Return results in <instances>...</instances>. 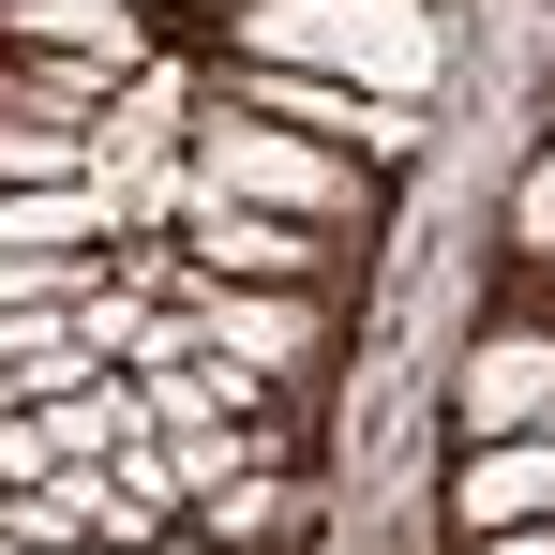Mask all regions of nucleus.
<instances>
[{
	"mask_svg": "<svg viewBox=\"0 0 555 555\" xmlns=\"http://www.w3.org/2000/svg\"><path fill=\"white\" fill-rule=\"evenodd\" d=\"M225 46L241 61H300V76H346V91H390V105H421L436 61H451V30L421 0H256V15H225Z\"/></svg>",
	"mask_w": 555,
	"mask_h": 555,
	"instance_id": "obj_1",
	"label": "nucleus"
},
{
	"mask_svg": "<svg viewBox=\"0 0 555 555\" xmlns=\"http://www.w3.org/2000/svg\"><path fill=\"white\" fill-rule=\"evenodd\" d=\"M181 166L195 181H225L241 210H285V225H361L375 181H361V151H331V135H285V120H256L241 91H210L181 120Z\"/></svg>",
	"mask_w": 555,
	"mask_h": 555,
	"instance_id": "obj_2",
	"label": "nucleus"
},
{
	"mask_svg": "<svg viewBox=\"0 0 555 555\" xmlns=\"http://www.w3.org/2000/svg\"><path fill=\"white\" fill-rule=\"evenodd\" d=\"M181 256L210 285H346V225H285V210H241L225 181L181 195Z\"/></svg>",
	"mask_w": 555,
	"mask_h": 555,
	"instance_id": "obj_3",
	"label": "nucleus"
},
{
	"mask_svg": "<svg viewBox=\"0 0 555 555\" xmlns=\"http://www.w3.org/2000/svg\"><path fill=\"white\" fill-rule=\"evenodd\" d=\"M241 105L285 120V135H331V151H361V166H405L421 151V120L390 91H346V76H300V61H241Z\"/></svg>",
	"mask_w": 555,
	"mask_h": 555,
	"instance_id": "obj_4",
	"label": "nucleus"
},
{
	"mask_svg": "<svg viewBox=\"0 0 555 555\" xmlns=\"http://www.w3.org/2000/svg\"><path fill=\"white\" fill-rule=\"evenodd\" d=\"M451 405H465V436H541V405H555V331H480Z\"/></svg>",
	"mask_w": 555,
	"mask_h": 555,
	"instance_id": "obj_5",
	"label": "nucleus"
},
{
	"mask_svg": "<svg viewBox=\"0 0 555 555\" xmlns=\"http://www.w3.org/2000/svg\"><path fill=\"white\" fill-rule=\"evenodd\" d=\"M451 511H465V541L480 526H555V436H465Z\"/></svg>",
	"mask_w": 555,
	"mask_h": 555,
	"instance_id": "obj_6",
	"label": "nucleus"
},
{
	"mask_svg": "<svg viewBox=\"0 0 555 555\" xmlns=\"http://www.w3.org/2000/svg\"><path fill=\"white\" fill-rule=\"evenodd\" d=\"M0 46H61V61L151 76V15H135V0H0Z\"/></svg>",
	"mask_w": 555,
	"mask_h": 555,
	"instance_id": "obj_7",
	"label": "nucleus"
},
{
	"mask_svg": "<svg viewBox=\"0 0 555 555\" xmlns=\"http://www.w3.org/2000/svg\"><path fill=\"white\" fill-rule=\"evenodd\" d=\"M61 181H91V120H46L0 91V195H61Z\"/></svg>",
	"mask_w": 555,
	"mask_h": 555,
	"instance_id": "obj_8",
	"label": "nucleus"
},
{
	"mask_svg": "<svg viewBox=\"0 0 555 555\" xmlns=\"http://www.w3.org/2000/svg\"><path fill=\"white\" fill-rule=\"evenodd\" d=\"M511 241H526V256H541V271H555V151H541V166H526V181H511Z\"/></svg>",
	"mask_w": 555,
	"mask_h": 555,
	"instance_id": "obj_9",
	"label": "nucleus"
},
{
	"mask_svg": "<svg viewBox=\"0 0 555 555\" xmlns=\"http://www.w3.org/2000/svg\"><path fill=\"white\" fill-rule=\"evenodd\" d=\"M465 555H555V526H480Z\"/></svg>",
	"mask_w": 555,
	"mask_h": 555,
	"instance_id": "obj_10",
	"label": "nucleus"
},
{
	"mask_svg": "<svg viewBox=\"0 0 555 555\" xmlns=\"http://www.w3.org/2000/svg\"><path fill=\"white\" fill-rule=\"evenodd\" d=\"M0 555H15V541H0Z\"/></svg>",
	"mask_w": 555,
	"mask_h": 555,
	"instance_id": "obj_11",
	"label": "nucleus"
}]
</instances>
